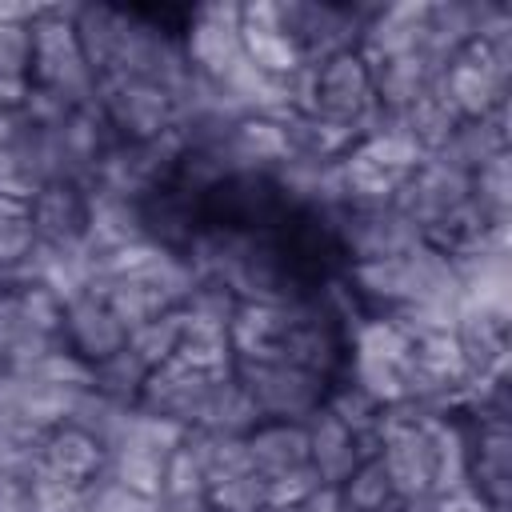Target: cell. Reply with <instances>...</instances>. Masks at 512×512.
<instances>
[{
  "instance_id": "cell-1",
  "label": "cell",
  "mask_w": 512,
  "mask_h": 512,
  "mask_svg": "<svg viewBox=\"0 0 512 512\" xmlns=\"http://www.w3.org/2000/svg\"><path fill=\"white\" fill-rule=\"evenodd\" d=\"M76 4H44L32 20V72L28 88L56 100L60 108H88L96 104L100 76L92 72L76 28H72Z\"/></svg>"
},
{
  "instance_id": "cell-2",
  "label": "cell",
  "mask_w": 512,
  "mask_h": 512,
  "mask_svg": "<svg viewBox=\"0 0 512 512\" xmlns=\"http://www.w3.org/2000/svg\"><path fill=\"white\" fill-rule=\"evenodd\" d=\"M508 84H512V32L464 44L436 80V88L444 92V100L456 108L460 120H484L508 108Z\"/></svg>"
},
{
  "instance_id": "cell-3",
  "label": "cell",
  "mask_w": 512,
  "mask_h": 512,
  "mask_svg": "<svg viewBox=\"0 0 512 512\" xmlns=\"http://www.w3.org/2000/svg\"><path fill=\"white\" fill-rule=\"evenodd\" d=\"M300 108L360 132L364 120L376 112L372 68L360 56V48L308 60L300 72Z\"/></svg>"
},
{
  "instance_id": "cell-4",
  "label": "cell",
  "mask_w": 512,
  "mask_h": 512,
  "mask_svg": "<svg viewBox=\"0 0 512 512\" xmlns=\"http://www.w3.org/2000/svg\"><path fill=\"white\" fill-rule=\"evenodd\" d=\"M232 376L244 384V392L252 396L264 420H308L312 412L324 408L332 384L280 356H236Z\"/></svg>"
},
{
  "instance_id": "cell-5",
  "label": "cell",
  "mask_w": 512,
  "mask_h": 512,
  "mask_svg": "<svg viewBox=\"0 0 512 512\" xmlns=\"http://www.w3.org/2000/svg\"><path fill=\"white\" fill-rule=\"evenodd\" d=\"M96 108L120 144H148L176 132V100L136 76H100Z\"/></svg>"
},
{
  "instance_id": "cell-6",
  "label": "cell",
  "mask_w": 512,
  "mask_h": 512,
  "mask_svg": "<svg viewBox=\"0 0 512 512\" xmlns=\"http://www.w3.org/2000/svg\"><path fill=\"white\" fill-rule=\"evenodd\" d=\"M468 200H472V176L456 172V168L444 164L440 156H420V164L412 168V176L400 184L392 208L420 232V240H428V236L440 232Z\"/></svg>"
},
{
  "instance_id": "cell-7",
  "label": "cell",
  "mask_w": 512,
  "mask_h": 512,
  "mask_svg": "<svg viewBox=\"0 0 512 512\" xmlns=\"http://www.w3.org/2000/svg\"><path fill=\"white\" fill-rule=\"evenodd\" d=\"M416 240L420 232L392 204H344L332 212V244L340 264L404 256Z\"/></svg>"
},
{
  "instance_id": "cell-8",
  "label": "cell",
  "mask_w": 512,
  "mask_h": 512,
  "mask_svg": "<svg viewBox=\"0 0 512 512\" xmlns=\"http://www.w3.org/2000/svg\"><path fill=\"white\" fill-rule=\"evenodd\" d=\"M464 420V488L484 508H508L512 500V428L508 420L460 416Z\"/></svg>"
},
{
  "instance_id": "cell-9",
  "label": "cell",
  "mask_w": 512,
  "mask_h": 512,
  "mask_svg": "<svg viewBox=\"0 0 512 512\" xmlns=\"http://www.w3.org/2000/svg\"><path fill=\"white\" fill-rule=\"evenodd\" d=\"M180 44L188 56V68L204 80L224 76L240 56V4L232 0H212L196 4L180 16Z\"/></svg>"
},
{
  "instance_id": "cell-10",
  "label": "cell",
  "mask_w": 512,
  "mask_h": 512,
  "mask_svg": "<svg viewBox=\"0 0 512 512\" xmlns=\"http://www.w3.org/2000/svg\"><path fill=\"white\" fill-rule=\"evenodd\" d=\"M280 16H284V28L292 32V40L300 44V52L308 60H320V56L348 52L360 44L368 8L324 4V0L320 4L316 0H280Z\"/></svg>"
},
{
  "instance_id": "cell-11",
  "label": "cell",
  "mask_w": 512,
  "mask_h": 512,
  "mask_svg": "<svg viewBox=\"0 0 512 512\" xmlns=\"http://www.w3.org/2000/svg\"><path fill=\"white\" fill-rule=\"evenodd\" d=\"M240 48H244V60L256 72L276 76V80H292L308 64V56L300 52V44L284 28L280 0L240 4Z\"/></svg>"
},
{
  "instance_id": "cell-12",
  "label": "cell",
  "mask_w": 512,
  "mask_h": 512,
  "mask_svg": "<svg viewBox=\"0 0 512 512\" xmlns=\"http://www.w3.org/2000/svg\"><path fill=\"white\" fill-rule=\"evenodd\" d=\"M212 380H216L212 372H200V368L184 364L180 356H172L168 364H160V368H152L144 376L136 408H144L152 416H164V420H176L184 428H196Z\"/></svg>"
},
{
  "instance_id": "cell-13",
  "label": "cell",
  "mask_w": 512,
  "mask_h": 512,
  "mask_svg": "<svg viewBox=\"0 0 512 512\" xmlns=\"http://www.w3.org/2000/svg\"><path fill=\"white\" fill-rule=\"evenodd\" d=\"M424 32H428V0H404V4H372L364 16L360 32V56L368 64L424 52Z\"/></svg>"
},
{
  "instance_id": "cell-14",
  "label": "cell",
  "mask_w": 512,
  "mask_h": 512,
  "mask_svg": "<svg viewBox=\"0 0 512 512\" xmlns=\"http://www.w3.org/2000/svg\"><path fill=\"white\" fill-rule=\"evenodd\" d=\"M60 344H68L80 360L100 364L112 352H120L128 344V328L116 320V312L108 308V300L100 292H80L64 304V324H60Z\"/></svg>"
},
{
  "instance_id": "cell-15",
  "label": "cell",
  "mask_w": 512,
  "mask_h": 512,
  "mask_svg": "<svg viewBox=\"0 0 512 512\" xmlns=\"http://www.w3.org/2000/svg\"><path fill=\"white\" fill-rule=\"evenodd\" d=\"M308 428V464L320 480V488H340V480L368 456L376 452V436H360L352 432L344 420H336L328 408L312 412L304 420Z\"/></svg>"
},
{
  "instance_id": "cell-16",
  "label": "cell",
  "mask_w": 512,
  "mask_h": 512,
  "mask_svg": "<svg viewBox=\"0 0 512 512\" xmlns=\"http://www.w3.org/2000/svg\"><path fill=\"white\" fill-rule=\"evenodd\" d=\"M32 224L40 244L52 248H80L88 240V184L52 180L28 200Z\"/></svg>"
},
{
  "instance_id": "cell-17",
  "label": "cell",
  "mask_w": 512,
  "mask_h": 512,
  "mask_svg": "<svg viewBox=\"0 0 512 512\" xmlns=\"http://www.w3.org/2000/svg\"><path fill=\"white\" fill-rule=\"evenodd\" d=\"M244 448H248V468L264 480H280L288 472L312 468L304 420H260L244 436Z\"/></svg>"
},
{
  "instance_id": "cell-18",
  "label": "cell",
  "mask_w": 512,
  "mask_h": 512,
  "mask_svg": "<svg viewBox=\"0 0 512 512\" xmlns=\"http://www.w3.org/2000/svg\"><path fill=\"white\" fill-rule=\"evenodd\" d=\"M144 212L140 200L88 184V252H112L128 244H144Z\"/></svg>"
},
{
  "instance_id": "cell-19",
  "label": "cell",
  "mask_w": 512,
  "mask_h": 512,
  "mask_svg": "<svg viewBox=\"0 0 512 512\" xmlns=\"http://www.w3.org/2000/svg\"><path fill=\"white\" fill-rule=\"evenodd\" d=\"M372 68V92H376V108L384 112H404L420 92H428L444 64L428 52H408V56H392V60H376Z\"/></svg>"
},
{
  "instance_id": "cell-20",
  "label": "cell",
  "mask_w": 512,
  "mask_h": 512,
  "mask_svg": "<svg viewBox=\"0 0 512 512\" xmlns=\"http://www.w3.org/2000/svg\"><path fill=\"white\" fill-rule=\"evenodd\" d=\"M40 472H48L64 484L88 488L104 472V448L88 432H80L72 424H60L40 444Z\"/></svg>"
},
{
  "instance_id": "cell-21",
  "label": "cell",
  "mask_w": 512,
  "mask_h": 512,
  "mask_svg": "<svg viewBox=\"0 0 512 512\" xmlns=\"http://www.w3.org/2000/svg\"><path fill=\"white\" fill-rule=\"evenodd\" d=\"M500 152H508V108H500L484 120H460L456 132L448 136V144L436 156L444 164H452L456 172L472 176L476 168H484Z\"/></svg>"
},
{
  "instance_id": "cell-22",
  "label": "cell",
  "mask_w": 512,
  "mask_h": 512,
  "mask_svg": "<svg viewBox=\"0 0 512 512\" xmlns=\"http://www.w3.org/2000/svg\"><path fill=\"white\" fill-rule=\"evenodd\" d=\"M284 136H288V152L292 156H304V160H324V164H336L356 140L360 132L348 128V124H336V120H324L316 112H288L284 120Z\"/></svg>"
},
{
  "instance_id": "cell-23",
  "label": "cell",
  "mask_w": 512,
  "mask_h": 512,
  "mask_svg": "<svg viewBox=\"0 0 512 512\" xmlns=\"http://www.w3.org/2000/svg\"><path fill=\"white\" fill-rule=\"evenodd\" d=\"M72 28H76V40H80L92 72L96 76H108L116 68L124 8H116V4H76L72 8Z\"/></svg>"
},
{
  "instance_id": "cell-24",
  "label": "cell",
  "mask_w": 512,
  "mask_h": 512,
  "mask_svg": "<svg viewBox=\"0 0 512 512\" xmlns=\"http://www.w3.org/2000/svg\"><path fill=\"white\" fill-rule=\"evenodd\" d=\"M260 420H264V416L256 412V404H252V396L244 392V384H240L232 372H224V376H216V380H212V388H208V400H204V408H200L196 428L224 432V436H248Z\"/></svg>"
},
{
  "instance_id": "cell-25",
  "label": "cell",
  "mask_w": 512,
  "mask_h": 512,
  "mask_svg": "<svg viewBox=\"0 0 512 512\" xmlns=\"http://www.w3.org/2000/svg\"><path fill=\"white\" fill-rule=\"evenodd\" d=\"M456 124H460V116H456V108L444 100V92L432 84L428 92H420L404 112H400V128H404V136L420 148V156H436L444 144H448V136L456 132Z\"/></svg>"
},
{
  "instance_id": "cell-26",
  "label": "cell",
  "mask_w": 512,
  "mask_h": 512,
  "mask_svg": "<svg viewBox=\"0 0 512 512\" xmlns=\"http://www.w3.org/2000/svg\"><path fill=\"white\" fill-rule=\"evenodd\" d=\"M332 492H336L340 512H388V508L400 504V500H396V488H392V476H388V468H384V460H380V452H368V456L340 480V488H332Z\"/></svg>"
},
{
  "instance_id": "cell-27",
  "label": "cell",
  "mask_w": 512,
  "mask_h": 512,
  "mask_svg": "<svg viewBox=\"0 0 512 512\" xmlns=\"http://www.w3.org/2000/svg\"><path fill=\"white\" fill-rule=\"evenodd\" d=\"M184 448L192 452V460L200 464L204 472V484L216 488L240 472H252L248 468V448H244V436H224V432H208V428H188L184 432Z\"/></svg>"
},
{
  "instance_id": "cell-28",
  "label": "cell",
  "mask_w": 512,
  "mask_h": 512,
  "mask_svg": "<svg viewBox=\"0 0 512 512\" xmlns=\"http://www.w3.org/2000/svg\"><path fill=\"white\" fill-rule=\"evenodd\" d=\"M36 248H40V236H36L28 204L24 200H0V280L12 284Z\"/></svg>"
},
{
  "instance_id": "cell-29",
  "label": "cell",
  "mask_w": 512,
  "mask_h": 512,
  "mask_svg": "<svg viewBox=\"0 0 512 512\" xmlns=\"http://www.w3.org/2000/svg\"><path fill=\"white\" fill-rule=\"evenodd\" d=\"M176 356L200 372H212V376H224L232 372L236 364V348H232V332L228 328H216V324H200V320H184V332H180V348Z\"/></svg>"
},
{
  "instance_id": "cell-30",
  "label": "cell",
  "mask_w": 512,
  "mask_h": 512,
  "mask_svg": "<svg viewBox=\"0 0 512 512\" xmlns=\"http://www.w3.org/2000/svg\"><path fill=\"white\" fill-rule=\"evenodd\" d=\"M180 332H184V316H180V308H172V312H164V316H156V320L132 328L124 348L152 372V368H160V364H168V360L176 356Z\"/></svg>"
},
{
  "instance_id": "cell-31",
  "label": "cell",
  "mask_w": 512,
  "mask_h": 512,
  "mask_svg": "<svg viewBox=\"0 0 512 512\" xmlns=\"http://www.w3.org/2000/svg\"><path fill=\"white\" fill-rule=\"evenodd\" d=\"M164 460L168 456H156V452H140V448H116L108 452L104 460V476L140 492V496H152L160 500V488H164Z\"/></svg>"
},
{
  "instance_id": "cell-32",
  "label": "cell",
  "mask_w": 512,
  "mask_h": 512,
  "mask_svg": "<svg viewBox=\"0 0 512 512\" xmlns=\"http://www.w3.org/2000/svg\"><path fill=\"white\" fill-rule=\"evenodd\" d=\"M144 376H148V368H144L128 348H120V352H112L108 360L92 364V388H96L100 396L124 404V408H136L140 388H144Z\"/></svg>"
},
{
  "instance_id": "cell-33",
  "label": "cell",
  "mask_w": 512,
  "mask_h": 512,
  "mask_svg": "<svg viewBox=\"0 0 512 512\" xmlns=\"http://www.w3.org/2000/svg\"><path fill=\"white\" fill-rule=\"evenodd\" d=\"M48 432L0 412V476H32L40 468V444Z\"/></svg>"
},
{
  "instance_id": "cell-34",
  "label": "cell",
  "mask_w": 512,
  "mask_h": 512,
  "mask_svg": "<svg viewBox=\"0 0 512 512\" xmlns=\"http://www.w3.org/2000/svg\"><path fill=\"white\" fill-rule=\"evenodd\" d=\"M472 204L488 220L508 224V212H512V156L508 152L492 156L484 168L472 172Z\"/></svg>"
},
{
  "instance_id": "cell-35",
  "label": "cell",
  "mask_w": 512,
  "mask_h": 512,
  "mask_svg": "<svg viewBox=\"0 0 512 512\" xmlns=\"http://www.w3.org/2000/svg\"><path fill=\"white\" fill-rule=\"evenodd\" d=\"M324 408H328L336 420H344L352 432H360V436H376L380 416H384V408H380L372 396H364V392H360L352 380H344V376H336V380L328 384Z\"/></svg>"
},
{
  "instance_id": "cell-36",
  "label": "cell",
  "mask_w": 512,
  "mask_h": 512,
  "mask_svg": "<svg viewBox=\"0 0 512 512\" xmlns=\"http://www.w3.org/2000/svg\"><path fill=\"white\" fill-rule=\"evenodd\" d=\"M236 312H240V300H236L220 280H204V276H196L192 292H188L184 304H180V316H184V320L216 324V328H228V332H232Z\"/></svg>"
},
{
  "instance_id": "cell-37",
  "label": "cell",
  "mask_w": 512,
  "mask_h": 512,
  "mask_svg": "<svg viewBox=\"0 0 512 512\" xmlns=\"http://www.w3.org/2000/svg\"><path fill=\"white\" fill-rule=\"evenodd\" d=\"M208 504L216 512H272L268 504V480L256 472H240L216 488H208Z\"/></svg>"
},
{
  "instance_id": "cell-38",
  "label": "cell",
  "mask_w": 512,
  "mask_h": 512,
  "mask_svg": "<svg viewBox=\"0 0 512 512\" xmlns=\"http://www.w3.org/2000/svg\"><path fill=\"white\" fill-rule=\"evenodd\" d=\"M16 300H20V320H24L32 332L60 340L64 300H60L52 288H44V284H16Z\"/></svg>"
},
{
  "instance_id": "cell-39",
  "label": "cell",
  "mask_w": 512,
  "mask_h": 512,
  "mask_svg": "<svg viewBox=\"0 0 512 512\" xmlns=\"http://www.w3.org/2000/svg\"><path fill=\"white\" fill-rule=\"evenodd\" d=\"M28 504H32V512H88L84 488L64 484L40 468L28 476Z\"/></svg>"
},
{
  "instance_id": "cell-40",
  "label": "cell",
  "mask_w": 512,
  "mask_h": 512,
  "mask_svg": "<svg viewBox=\"0 0 512 512\" xmlns=\"http://www.w3.org/2000/svg\"><path fill=\"white\" fill-rule=\"evenodd\" d=\"M84 500H88V512H160V500L140 496V492L108 480L104 472L84 488Z\"/></svg>"
},
{
  "instance_id": "cell-41",
  "label": "cell",
  "mask_w": 512,
  "mask_h": 512,
  "mask_svg": "<svg viewBox=\"0 0 512 512\" xmlns=\"http://www.w3.org/2000/svg\"><path fill=\"white\" fill-rule=\"evenodd\" d=\"M192 496H208V484H204V472L200 464L192 460V452L180 448L164 460V488H160V500H192Z\"/></svg>"
},
{
  "instance_id": "cell-42",
  "label": "cell",
  "mask_w": 512,
  "mask_h": 512,
  "mask_svg": "<svg viewBox=\"0 0 512 512\" xmlns=\"http://www.w3.org/2000/svg\"><path fill=\"white\" fill-rule=\"evenodd\" d=\"M32 72V24H0V80L28 84Z\"/></svg>"
},
{
  "instance_id": "cell-43",
  "label": "cell",
  "mask_w": 512,
  "mask_h": 512,
  "mask_svg": "<svg viewBox=\"0 0 512 512\" xmlns=\"http://www.w3.org/2000/svg\"><path fill=\"white\" fill-rule=\"evenodd\" d=\"M416 512H484V504H480L468 488H452V492H436V496L424 500Z\"/></svg>"
},
{
  "instance_id": "cell-44",
  "label": "cell",
  "mask_w": 512,
  "mask_h": 512,
  "mask_svg": "<svg viewBox=\"0 0 512 512\" xmlns=\"http://www.w3.org/2000/svg\"><path fill=\"white\" fill-rule=\"evenodd\" d=\"M0 512H32L28 476H0Z\"/></svg>"
},
{
  "instance_id": "cell-45",
  "label": "cell",
  "mask_w": 512,
  "mask_h": 512,
  "mask_svg": "<svg viewBox=\"0 0 512 512\" xmlns=\"http://www.w3.org/2000/svg\"><path fill=\"white\" fill-rule=\"evenodd\" d=\"M160 512H216L208 504V496H192V500H160Z\"/></svg>"
},
{
  "instance_id": "cell-46",
  "label": "cell",
  "mask_w": 512,
  "mask_h": 512,
  "mask_svg": "<svg viewBox=\"0 0 512 512\" xmlns=\"http://www.w3.org/2000/svg\"><path fill=\"white\" fill-rule=\"evenodd\" d=\"M20 120H24V112H20V108H0V148H4V144H12V136H16Z\"/></svg>"
},
{
  "instance_id": "cell-47",
  "label": "cell",
  "mask_w": 512,
  "mask_h": 512,
  "mask_svg": "<svg viewBox=\"0 0 512 512\" xmlns=\"http://www.w3.org/2000/svg\"><path fill=\"white\" fill-rule=\"evenodd\" d=\"M0 284H4V280H0Z\"/></svg>"
}]
</instances>
